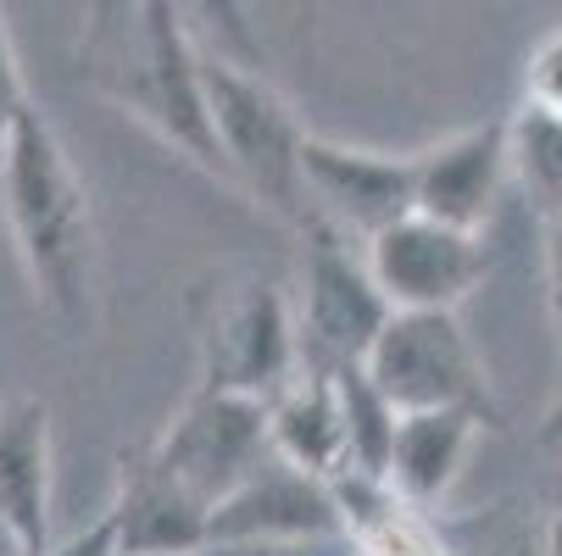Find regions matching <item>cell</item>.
I'll use <instances>...</instances> for the list:
<instances>
[{"instance_id":"d6986e66","label":"cell","mask_w":562,"mask_h":556,"mask_svg":"<svg viewBox=\"0 0 562 556\" xmlns=\"http://www.w3.org/2000/svg\"><path fill=\"white\" fill-rule=\"evenodd\" d=\"M524 101H529V106H546V112H562V23H557V29L535 45V56H529Z\"/></svg>"},{"instance_id":"e0dca14e","label":"cell","mask_w":562,"mask_h":556,"mask_svg":"<svg viewBox=\"0 0 562 556\" xmlns=\"http://www.w3.org/2000/svg\"><path fill=\"white\" fill-rule=\"evenodd\" d=\"M335 389H340V423H346V473H384L401 412L379 395L362 362L335 367Z\"/></svg>"},{"instance_id":"30bf717a","label":"cell","mask_w":562,"mask_h":556,"mask_svg":"<svg viewBox=\"0 0 562 556\" xmlns=\"http://www.w3.org/2000/svg\"><path fill=\"white\" fill-rule=\"evenodd\" d=\"M407 168H413V212L468 228V234H485L502 179H507V123L462 128V134L407 156Z\"/></svg>"},{"instance_id":"cb8c5ba5","label":"cell","mask_w":562,"mask_h":556,"mask_svg":"<svg viewBox=\"0 0 562 556\" xmlns=\"http://www.w3.org/2000/svg\"><path fill=\"white\" fill-rule=\"evenodd\" d=\"M40 556H117V540H112V523H106V518H95L90 529H78L72 540L45 545Z\"/></svg>"},{"instance_id":"7402d4cb","label":"cell","mask_w":562,"mask_h":556,"mask_svg":"<svg viewBox=\"0 0 562 556\" xmlns=\"http://www.w3.org/2000/svg\"><path fill=\"white\" fill-rule=\"evenodd\" d=\"M29 106L23 72H18V50H12V29H7V7H0V145H7L18 112Z\"/></svg>"},{"instance_id":"8fae6325","label":"cell","mask_w":562,"mask_h":556,"mask_svg":"<svg viewBox=\"0 0 562 556\" xmlns=\"http://www.w3.org/2000/svg\"><path fill=\"white\" fill-rule=\"evenodd\" d=\"M301 534H340L329 479L290 467L284 456H268L251 479H239L212 512H206V545H239V540H301Z\"/></svg>"},{"instance_id":"277c9868","label":"cell","mask_w":562,"mask_h":556,"mask_svg":"<svg viewBox=\"0 0 562 556\" xmlns=\"http://www.w3.org/2000/svg\"><path fill=\"white\" fill-rule=\"evenodd\" d=\"M362 373L379 384V395L395 412L468 407L491 429H502L491 367L473 351L462 317L451 306H390L384 329L373 334L362 356Z\"/></svg>"},{"instance_id":"6da1fadb","label":"cell","mask_w":562,"mask_h":556,"mask_svg":"<svg viewBox=\"0 0 562 556\" xmlns=\"http://www.w3.org/2000/svg\"><path fill=\"white\" fill-rule=\"evenodd\" d=\"M0 212H7L12 246L34 295L61 324H85L101 273L95 206L34 101L18 112L7 145H0Z\"/></svg>"},{"instance_id":"4fadbf2b","label":"cell","mask_w":562,"mask_h":556,"mask_svg":"<svg viewBox=\"0 0 562 556\" xmlns=\"http://www.w3.org/2000/svg\"><path fill=\"white\" fill-rule=\"evenodd\" d=\"M50 496H56L50 407L40 395H12L0 407V518L18 529L29 556L50 545Z\"/></svg>"},{"instance_id":"4316f807","label":"cell","mask_w":562,"mask_h":556,"mask_svg":"<svg viewBox=\"0 0 562 556\" xmlns=\"http://www.w3.org/2000/svg\"><path fill=\"white\" fill-rule=\"evenodd\" d=\"M546 440H551V445H562V401H557V412H551V429H546Z\"/></svg>"},{"instance_id":"f1b7e54d","label":"cell","mask_w":562,"mask_h":556,"mask_svg":"<svg viewBox=\"0 0 562 556\" xmlns=\"http://www.w3.org/2000/svg\"><path fill=\"white\" fill-rule=\"evenodd\" d=\"M346 556H357V551H346Z\"/></svg>"},{"instance_id":"83f0119b","label":"cell","mask_w":562,"mask_h":556,"mask_svg":"<svg viewBox=\"0 0 562 556\" xmlns=\"http://www.w3.org/2000/svg\"><path fill=\"white\" fill-rule=\"evenodd\" d=\"M440 556H457V551H451V545H446V551H440Z\"/></svg>"},{"instance_id":"9c48e42d","label":"cell","mask_w":562,"mask_h":556,"mask_svg":"<svg viewBox=\"0 0 562 556\" xmlns=\"http://www.w3.org/2000/svg\"><path fill=\"white\" fill-rule=\"evenodd\" d=\"M301 195L306 217L368 246L379 228L413 212V168L407 156H379L324 134H301Z\"/></svg>"},{"instance_id":"9a60e30c","label":"cell","mask_w":562,"mask_h":556,"mask_svg":"<svg viewBox=\"0 0 562 556\" xmlns=\"http://www.w3.org/2000/svg\"><path fill=\"white\" fill-rule=\"evenodd\" d=\"M335 523L357 556H440L446 534L429 507L407 501L384 473H335Z\"/></svg>"},{"instance_id":"8992f818","label":"cell","mask_w":562,"mask_h":556,"mask_svg":"<svg viewBox=\"0 0 562 556\" xmlns=\"http://www.w3.org/2000/svg\"><path fill=\"white\" fill-rule=\"evenodd\" d=\"M301 345H295V306L279 284H239L201 317V384L273 401L295 378Z\"/></svg>"},{"instance_id":"7a4b0ae2","label":"cell","mask_w":562,"mask_h":556,"mask_svg":"<svg viewBox=\"0 0 562 556\" xmlns=\"http://www.w3.org/2000/svg\"><path fill=\"white\" fill-rule=\"evenodd\" d=\"M85 61L117 106L179 145L195 168L228 179L201 90V45L184 29L179 0H95Z\"/></svg>"},{"instance_id":"3957f363","label":"cell","mask_w":562,"mask_h":556,"mask_svg":"<svg viewBox=\"0 0 562 556\" xmlns=\"http://www.w3.org/2000/svg\"><path fill=\"white\" fill-rule=\"evenodd\" d=\"M201 90L212 112V134L234 184H246L262 206L290 223H306L301 195V123L290 101L262 78V67L201 50Z\"/></svg>"},{"instance_id":"44dd1931","label":"cell","mask_w":562,"mask_h":556,"mask_svg":"<svg viewBox=\"0 0 562 556\" xmlns=\"http://www.w3.org/2000/svg\"><path fill=\"white\" fill-rule=\"evenodd\" d=\"M195 12L234 50V61H251L257 67V34H251V7H246V0H195Z\"/></svg>"},{"instance_id":"5bb4252c","label":"cell","mask_w":562,"mask_h":556,"mask_svg":"<svg viewBox=\"0 0 562 556\" xmlns=\"http://www.w3.org/2000/svg\"><path fill=\"white\" fill-rule=\"evenodd\" d=\"M479 429H491V423L479 418V412H468V407L401 412L395 418V440H390V462H384V479L407 501H418V507L435 512L457 490Z\"/></svg>"},{"instance_id":"7c38bea8","label":"cell","mask_w":562,"mask_h":556,"mask_svg":"<svg viewBox=\"0 0 562 556\" xmlns=\"http://www.w3.org/2000/svg\"><path fill=\"white\" fill-rule=\"evenodd\" d=\"M206 512L173 473L145 451L117 456V496H112V540L117 556H195L206 545Z\"/></svg>"},{"instance_id":"5b68a950","label":"cell","mask_w":562,"mask_h":556,"mask_svg":"<svg viewBox=\"0 0 562 556\" xmlns=\"http://www.w3.org/2000/svg\"><path fill=\"white\" fill-rule=\"evenodd\" d=\"M306 257H301V306H295V345L301 367H346L362 362L373 334L384 329L390 300L373 284L368 262L351 251L346 234L306 217Z\"/></svg>"},{"instance_id":"603a6c76","label":"cell","mask_w":562,"mask_h":556,"mask_svg":"<svg viewBox=\"0 0 562 556\" xmlns=\"http://www.w3.org/2000/svg\"><path fill=\"white\" fill-rule=\"evenodd\" d=\"M546 300H551V324H557V345H562V201L546 212Z\"/></svg>"},{"instance_id":"ac0fdd59","label":"cell","mask_w":562,"mask_h":556,"mask_svg":"<svg viewBox=\"0 0 562 556\" xmlns=\"http://www.w3.org/2000/svg\"><path fill=\"white\" fill-rule=\"evenodd\" d=\"M507 173L524 179L540 212L562 201V112H546L529 101L518 106V117L507 123Z\"/></svg>"},{"instance_id":"d4e9b609","label":"cell","mask_w":562,"mask_h":556,"mask_svg":"<svg viewBox=\"0 0 562 556\" xmlns=\"http://www.w3.org/2000/svg\"><path fill=\"white\" fill-rule=\"evenodd\" d=\"M540 556H562V507L546 518V529H540Z\"/></svg>"},{"instance_id":"52a82bcc","label":"cell","mask_w":562,"mask_h":556,"mask_svg":"<svg viewBox=\"0 0 562 556\" xmlns=\"http://www.w3.org/2000/svg\"><path fill=\"white\" fill-rule=\"evenodd\" d=\"M150 456L162 462L201 507H217L239 479H251V473L273 456L268 412L251 395L195 384V395L173 412V423L150 445Z\"/></svg>"},{"instance_id":"ba28073f","label":"cell","mask_w":562,"mask_h":556,"mask_svg":"<svg viewBox=\"0 0 562 556\" xmlns=\"http://www.w3.org/2000/svg\"><path fill=\"white\" fill-rule=\"evenodd\" d=\"M368 273L390 306H462L491 273L485 240L468 228L435 223L424 212L395 217L368 240Z\"/></svg>"},{"instance_id":"484cf974","label":"cell","mask_w":562,"mask_h":556,"mask_svg":"<svg viewBox=\"0 0 562 556\" xmlns=\"http://www.w3.org/2000/svg\"><path fill=\"white\" fill-rule=\"evenodd\" d=\"M0 556H29V551H23V540H18V529H12L7 518H0Z\"/></svg>"},{"instance_id":"2e32d148","label":"cell","mask_w":562,"mask_h":556,"mask_svg":"<svg viewBox=\"0 0 562 556\" xmlns=\"http://www.w3.org/2000/svg\"><path fill=\"white\" fill-rule=\"evenodd\" d=\"M262 412H268L273 456H284L301 473H317V479L346 473V423H340L335 367H295V378Z\"/></svg>"},{"instance_id":"ffe728a7","label":"cell","mask_w":562,"mask_h":556,"mask_svg":"<svg viewBox=\"0 0 562 556\" xmlns=\"http://www.w3.org/2000/svg\"><path fill=\"white\" fill-rule=\"evenodd\" d=\"M451 551L457 556H540V534H529V523H518V518H485L479 523V540L451 545Z\"/></svg>"}]
</instances>
